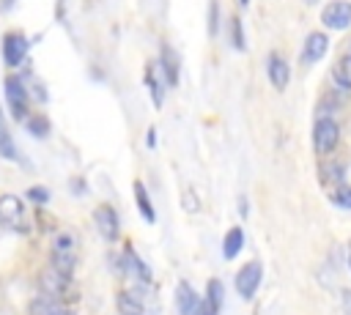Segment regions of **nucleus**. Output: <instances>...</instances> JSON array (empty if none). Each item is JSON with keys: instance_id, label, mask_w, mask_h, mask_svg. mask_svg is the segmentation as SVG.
<instances>
[{"instance_id": "obj_21", "label": "nucleus", "mask_w": 351, "mask_h": 315, "mask_svg": "<svg viewBox=\"0 0 351 315\" xmlns=\"http://www.w3.org/2000/svg\"><path fill=\"white\" fill-rule=\"evenodd\" d=\"M27 131H30L33 137H47V134H49V123H47V118H41V115L27 118Z\"/></svg>"}, {"instance_id": "obj_27", "label": "nucleus", "mask_w": 351, "mask_h": 315, "mask_svg": "<svg viewBox=\"0 0 351 315\" xmlns=\"http://www.w3.org/2000/svg\"><path fill=\"white\" fill-rule=\"evenodd\" d=\"M184 208H186L189 214H195V211L200 208V203L192 197V189H186V192H184Z\"/></svg>"}, {"instance_id": "obj_19", "label": "nucleus", "mask_w": 351, "mask_h": 315, "mask_svg": "<svg viewBox=\"0 0 351 315\" xmlns=\"http://www.w3.org/2000/svg\"><path fill=\"white\" fill-rule=\"evenodd\" d=\"M332 79H335L340 88L351 90V55H346L340 63H335V68H332Z\"/></svg>"}, {"instance_id": "obj_34", "label": "nucleus", "mask_w": 351, "mask_h": 315, "mask_svg": "<svg viewBox=\"0 0 351 315\" xmlns=\"http://www.w3.org/2000/svg\"><path fill=\"white\" fill-rule=\"evenodd\" d=\"M307 3H318V0H307Z\"/></svg>"}, {"instance_id": "obj_23", "label": "nucleus", "mask_w": 351, "mask_h": 315, "mask_svg": "<svg viewBox=\"0 0 351 315\" xmlns=\"http://www.w3.org/2000/svg\"><path fill=\"white\" fill-rule=\"evenodd\" d=\"M321 178L329 181V184H340L343 181V164H326L321 170Z\"/></svg>"}, {"instance_id": "obj_11", "label": "nucleus", "mask_w": 351, "mask_h": 315, "mask_svg": "<svg viewBox=\"0 0 351 315\" xmlns=\"http://www.w3.org/2000/svg\"><path fill=\"white\" fill-rule=\"evenodd\" d=\"M115 307L121 315H148V307H145V299L134 290H121L118 299H115Z\"/></svg>"}, {"instance_id": "obj_18", "label": "nucleus", "mask_w": 351, "mask_h": 315, "mask_svg": "<svg viewBox=\"0 0 351 315\" xmlns=\"http://www.w3.org/2000/svg\"><path fill=\"white\" fill-rule=\"evenodd\" d=\"M0 156L3 159H16V145H14V137L5 126V118H3V110H0Z\"/></svg>"}, {"instance_id": "obj_17", "label": "nucleus", "mask_w": 351, "mask_h": 315, "mask_svg": "<svg viewBox=\"0 0 351 315\" xmlns=\"http://www.w3.org/2000/svg\"><path fill=\"white\" fill-rule=\"evenodd\" d=\"M222 296H225L222 282H219V279H211L208 288H206V310H208L211 315H217V312L222 310Z\"/></svg>"}, {"instance_id": "obj_14", "label": "nucleus", "mask_w": 351, "mask_h": 315, "mask_svg": "<svg viewBox=\"0 0 351 315\" xmlns=\"http://www.w3.org/2000/svg\"><path fill=\"white\" fill-rule=\"evenodd\" d=\"M159 71L165 74V85H178V60H176V52L170 47H162Z\"/></svg>"}, {"instance_id": "obj_4", "label": "nucleus", "mask_w": 351, "mask_h": 315, "mask_svg": "<svg viewBox=\"0 0 351 315\" xmlns=\"http://www.w3.org/2000/svg\"><path fill=\"white\" fill-rule=\"evenodd\" d=\"M261 277H263V266L258 260H250L244 263L239 271H236V290L241 299H252L261 288Z\"/></svg>"}, {"instance_id": "obj_29", "label": "nucleus", "mask_w": 351, "mask_h": 315, "mask_svg": "<svg viewBox=\"0 0 351 315\" xmlns=\"http://www.w3.org/2000/svg\"><path fill=\"white\" fill-rule=\"evenodd\" d=\"M154 145H156V131L148 129V148H154Z\"/></svg>"}, {"instance_id": "obj_9", "label": "nucleus", "mask_w": 351, "mask_h": 315, "mask_svg": "<svg viewBox=\"0 0 351 315\" xmlns=\"http://www.w3.org/2000/svg\"><path fill=\"white\" fill-rule=\"evenodd\" d=\"M326 49H329V36H324L321 30L307 33L304 47H302V63H304V66H307V63H318V60L326 55Z\"/></svg>"}, {"instance_id": "obj_30", "label": "nucleus", "mask_w": 351, "mask_h": 315, "mask_svg": "<svg viewBox=\"0 0 351 315\" xmlns=\"http://www.w3.org/2000/svg\"><path fill=\"white\" fill-rule=\"evenodd\" d=\"M8 5H14V0H0V8H3V11H5Z\"/></svg>"}, {"instance_id": "obj_10", "label": "nucleus", "mask_w": 351, "mask_h": 315, "mask_svg": "<svg viewBox=\"0 0 351 315\" xmlns=\"http://www.w3.org/2000/svg\"><path fill=\"white\" fill-rule=\"evenodd\" d=\"M266 74H269V82L274 85V90H285V88H288L291 68H288L285 58H280L277 52L269 55V60H266Z\"/></svg>"}, {"instance_id": "obj_3", "label": "nucleus", "mask_w": 351, "mask_h": 315, "mask_svg": "<svg viewBox=\"0 0 351 315\" xmlns=\"http://www.w3.org/2000/svg\"><path fill=\"white\" fill-rule=\"evenodd\" d=\"M5 101H8L14 118H25L27 104H30V93H27L22 77H16V74L5 77Z\"/></svg>"}, {"instance_id": "obj_12", "label": "nucleus", "mask_w": 351, "mask_h": 315, "mask_svg": "<svg viewBox=\"0 0 351 315\" xmlns=\"http://www.w3.org/2000/svg\"><path fill=\"white\" fill-rule=\"evenodd\" d=\"M123 268H126V274H132L137 282H143V285H151V268L137 257V252L134 249H126V255H123Z\"/></svg>"}, {"instance_id": "obj_16", "label": "nucleus", "mask_w": 351, "mask_h": 315, "mask_svg": "<svg viewBox=\"0 0 351 315\" xmlns=\"http://www.w3.org/2000/svg\"><path fill=\"white\" fill-rule=\"evenodd\" d=\"M134 200H137V208H140L143 219L145 222H156V211H154V205L148 200V189L143 186V181H134Z\"/></svg>"}, {"instance_id": "obj_2", "label": "nucleus", "mask_w": 351, "mask_h": 315, "mask_svg": "<svg viewBox=\"0 0 351 315\" xmlns=\"http://www.w3.org/2000/svg\"><path fill=\"white\" fill-rule=\"evenodd\" d=\"M337 140H340L337 123H335L332 118H326V115L318 118L315 126H313V148H315V153H329V151H335Z\"/></svg>"}, {"instance_id": "obj_15", "label": "nucleus", "mask_w": 351, "mask_h": 315, "mask_svg": "<svg viewBox=\"0 0 351 315\" xmlns=\"http://www.w3.org/2000/svg\"><path fill=\"white\" fill-rule=\"evenodd\" d=\"M241 247H244V230H241V227H230V230L225 233V241H222V255H225L228 260H233V257L241 252Z\"/></svg>"}, {"instance_id": "obj_22", "label": "nucleus", "mask_w": 351, "mask_h": 315, "mask_svg": "<svg viewBox=\"0 0 351 315\" xmlns=\"http://www.w3.org/2000/svg\"><path fill=\"white\" fill-rule=\"evenodd\" d=\"M332 203L335 205H340V208H348L351 211V186H337L335 192H332Z\"/></svg>"}, {"instance_id": "obj_20", "label": "nucleus", "mask_w": 351, "mask_h": 315, "mask_svg": "<svg viewBox=\"0 0 351 315\" xmlns=\"http://www.w3.org/2000/svg\"><path fill=\"white\" fill-rule=\"evenodd\" d=\"M148 90H151L154 104H156V107H162L165 88H162V82H159V63H156V68H148Z\"/></svg>"}, {"instance_id": "obj_28", "label": "nucleus", "mask_w": 351, "mask_h": 315, "mask_svg": "<svg viewBox=\"0 0 351 315\" xmlns=\"http://www.w3.org/2000/svg\"><path fill=\"white\" fill-rule=\"evenodd\" d=\"M343 312L351 315V290H343Z\"/></svg>"}, {"instance_id": "obj_33", "label": "nucleus", "mask_w": 351, "mask_h": 315, "mask_svg": "<svg viewBox=\"0 0 351 315\" xmlns=\"http://www.w3.org/2000/svg\"><path fill=\"white\" fill-rule=\"evenodd\" d=\"M203 315H211V312H208V310H206V312H203Z\"/></svg>"}, {"instance_id": "obj_36", "label": "nucleus", "mask_w": 351, "mask_h": 315, "mask_svg": "<svg viewBox=\"0 0 351 315\" xmlns=\"http://www.w3.org/2000/svg\"><path fill=\"white\" fill-rule=\"evenodd\" d=\"M348 55H351V49H348Z\"/></svg>"}, {"instance_id": "obj_8", "label": "nucleus", "mask_w": 351, "mask_h": 315, "mask_svg": "<svg viewBox=\"0 0 351 315\" xmlns=\"http://www.w3.org/2000/svg\"><path fill=\"white\" fill-rule=\"evenodd\" d=\"M93 222H96L101 238H107V241H115V238H118L121 222H118V214H115L112 205H99V208L93 211Z\"/></svg>"}, {"instance_id": "obj_5", "label": "nucleus", "mask_w": 351, "mask_h": 315, "mask_svg": "<svg viewBox=\"0 0 351 315\" xmlns=\"http://www.w3.org/2000/svg\"><path fill=\"white\" fill-rule=\"evenodd\" d=\"M321 25L329 30H346L351 25V3L348 0H335L321 11Z\"/></svg>"}, {"instance_id": "obj_7", "label": "nucleus", "mask_w": 351, "mask_h": 315, "mask_svg": "<svg viewBox=\"0 0 351 315\" xmlns=\"http://www.w3.org/2000/svg\"><path fill=\"white\" fill-rule=\"evenodd\" d=\"M25 58H27V38H25L22 33H16V30L5 33V38H3V60L14 68V66H19Z\"/></svg>"}, {"instance_id": "obj_32", "label": "nucleus", "mask_w": 351, "mask_h": 315, "mask_svg": "<svg viewBox=\"0 0 351 315\" xmlns=\"http://www.w3.org/2000/svg\"><path fill=\"white\" fill-rule=\"evenodd\" d=\"M239 3H241V5H247V3H250V0H239Z\"/></svg>"}, {"instance_id": "obj_35", "label": "nucleus", "mask_w": 351, "mask_h": 315, "mask_svg": "<svg viewBox=\"0 0 351 315\" xmlns=\"http://www.w3.org/2000/svg\"><path fill=\"white\" fill-rule=\"evenodd\" d=\"M348 266H351V257H348Z\"/></svg>"}, {"instance_id": "obj_1", "label": "nucleus", "mask_w": 351, "mask_h": 315, "mask_svg": "<svg viewBox=\"0 0 351 315\" xmlns=\"http://www.w3.org/2000/svg\"><path fill=\"white\" fill-rule=\"evenodd\" d=\"M0 225L5 230H14V233H27L30 230L25 203L16 194H0Z\"/></svg>"}, {"instance_id": "obj_6", "label": "nucleus", "mask_w": 351, "mask_h": 315, "mask_svg": "<svg viewBox=\"0 0 351 315\" xmlns=\"http://www.w3.org/2000/svg\"><path fill=\"white\" fill-rule=\"evenodd\" d=\"M176 304H178V315H203L206 312V301L189 288V282H178Z\"/></svg>"}, {"instance_id": "obj_25", "label": "nucleus", "mask_w": 351, "mask_h": 315, "mask_svg": "<svg viewBox=\"0 0 351 315\" xmlns=\"http://www.w3.org/2000/svg\"><path fill=\"white\" fill-rule=\"evenodd\" d=\"M217 19H219L217 0H211V5H208V33H211V36H217Z\"/></svg>"}, {"instance_id": "obj_24", "label": "nucleus", "mask_w": 351, "mask_h": 315, "mask_svg": "<svg viewBox=\"0 0 351 315\" xmlns=\"http://www.w3.org/2000/svg\"><path fill=\"white\" fill-rule=\"evenodd\" d=\"M230 25H233V47H236V49H244V30H241V19L236 16Z\"/></svg>"}, {"instance_id": "obj_26", "label": "nucleus", "mask_w": 351, "mask_h": 315, "mask_svg": "<svg viewBox=\"0 0 351 315\" xmlns=\"http://www.w3.org/2000/svg\"><path fill=\"white\" fill-rule=\"evenodd\" d=\"M27 197H30L33 203H47V200H49V192H47L44 186H33V189L27 192Z\"/></svg>"}, {"instance_id": "obj_31", "label": "nucleus", "mask_w": 351, "mask_h": 315, "mask_svg": "<svg viewBox=\"0 0 351 315\" xmlns=\"http://www.w3.org/2000/svg\"><path fill=\"white\" fill-rule=\"evenodd\" d=\"M52 315H74V312H69V310H55Z\"/></svg>"}, {"instance_id": "obj_13", "label": "nucleus", "mask_w": 351, "mask_h": 315, "mask_svg": "<svg viewBox=\"0 0 351 315\" xmlns=\"http://www.w3.org/2000/svg\"><path fill=\"white\" fill-rule=\"evenodd\" d=\"M41 288H44L47 296L60 299V296L66 293V288H69V277L60 274V271H55V268H49V271L41 274Z\"/></svg>"}]
</instances>
